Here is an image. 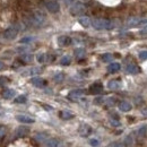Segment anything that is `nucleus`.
Masks as SVG:
<instances>
[{
    "instance_id": "1",
    "label": "nucleus",
    "mask_w": 147,
    "mask_h": 147,
    "mask_svg": "<svg viewBox=\"0 0 147 147\" xmlns=\"http://www.w3.org/2000/svg\"><path fill=\"white\" fill-rule=\"evenodd\" d=\"M92 25L95 30H112L115 26V24L112 20H109V19L105 18L94 19L92 22Z\"/></svg>"
},
{
    "instance_id": "2",
    "label": "nucleus",
    "mask_w": 147,
    "mask_h": 147,
    "mask_svg": "<svg viewBox=\"0 0 147 147\" xmlns=\"http://www.w3.org/2000/svg\"><path fill=\"white\" fill-rule=\"evenodd\" d=\"M70 14L74 16H78V15H82V14H85L86 11V6L83 3V2H79V1H76L74 2L69 9Z\"/></svg>"
},
{
    "instance_id": "3",
    "label": "nucleus",
    "mask_w": 147,
    "mask_h": 147,
    "mask_svg": "<svg viewBox=\"0 0 147 147\" xmlns=\"http://www.w3.org/2000/svg\"><path fill=\"white\" fill-rule=\"evenodd\" d=\"M30 23L32 24V25H34V26H42L43 24H44V22H45V17H44V15L42 14V13H40V11H35V13H33L31 16H30Z\"/></svg>"
},
{
    "instance_id": "4",
    "label": "nucleus",
    "mask_w": 147,
    "mask_h": 147,
    "mask_svg": "<svg viewBox=\"0 0 147 147\" xmlns=\"http://www.w3.org/2000/svg\"><path fill=\"white\" fill-rule=\"evenodd\" d=\"M143 25H147V18L130 17L127 20V26L128 27H137V26H143Z\"/></svg>"
},
{
    "instance_id": "5",
    "label": "nucleus",
    "mask_w": 147,
    "mask_h": 147,
    "mask_svg": "<svg viewBox=\"0 0 147 147\" xmlns=\"http://www.w3.org/2000/svg\"><path fill=\"white\" fill-rule=\"evenodd\" d=\"M18 34V27L17 26H10L7 30H5L2 36L5 37L6 40H14L15 37L17 36Z\"/></svg>"
},
{
    "instance_id": "6",
    "label": "nucleus",
    "mask_w": 147,
    "mask_h": 147,
    "mask_svg": "<svg viewBox=\"0 0 147 147\" xmlns=\"http://www.w3.org/2000/svg\"><path fill=\"white\" fill-rule=\"evenodd\" d=\"M45 7L52 14H55V13H58L60 10V5L55 0H47L45 1Z\"/></svg>"
},
{
    "instance_id": "7",
    "label": "nucleus",
    "mask_w": 147,
    "mask_h": 147,
    "mask_svg": "<svg viewBox=\"0 0 147 147\" xmlns=\"http://www.w3.org/2000/svg\"><path fill=\"white\" fill-rule=\"evenodd\" d=\"M78 132H79V135H80V136H83V137H87L88 135H91V132H92V128H91V126H88V125L84 123V125H82V126L79 127Z\"/></svg>"
},
{
    "instance_id": "8",
    "label": "nucleus",
    "mask_w": 147,
    "mask_h": 147,
    "mask_svg": "<svg viewBox=\"0 0 147 147\" xmlns=\"http://www.w3.org/2000/svg\"><path fill=\"white\" fill-rule=\"evenodd\" d=\"M84 94H85V92L83 90H74L68 94V97L73 101H76V100H79Z\"/></svg>"
},
{
    "instance_id": "9",
    "label": "nucleus",
    "mask_w": 147,
    "mask_h": 147,
    "mask_svg": "<svg viewBox=\"0 0 147 147\" xmlns=\"http://www.w3.org/2000/svg\"><path fill=\"white\" fill-rule=\"evenodd\" d=\"M103 91V85L101 83H94L90 86V93L91 94H100Z\"/></svg>"
},
{
    "instance_id": "10",
    "label": "nucleus",
    "mask_w": 147,
    "mask_h": 147,
    "mask_svg": "<svg viewBox=\"0 0 147 147\" xmlns=\"http://www.w3.org/2000/svg\"><path fill=\"white\" fill-rule=\"evenodd\" d=\"M71 43V38L67 35H62V36L58 37V44L60 47H67Z\"/></svg>"
},
{
    "instance_id": "11",
    "label": "nucleus",
    "mask_w": 147,
    "mask_h": 147,
    "mask_svg": "<svg viewBox=\"0 0 147 147\" xmlns=\"http://www.w3.org/2000/svg\"><path fill=\"white\" fill-rule=\"evenodd\" d=\"M31 83H32L34 86H36V87H44V86L47 85V82H45L44 79L40 78V77H33V78L31 79Z\"/></svg>"
},
{
    "instance_id": "12",
    "label": "nucleus",
    "mask_w": 147,
    "mask_h": 147,
    "mask_svg": "<svg viewBox=\"0 0 147 147\" xmlns=\"http://www.w3.org/2000/svg\"><path fill=\"white\" fill-rule=\"evenodd\" d=\"M28 132H30V129L27 128V127H25V126H20L19 128L16 129L15 135H16V137H24V136L28 135Z\"/></svg>"
},
{
    "instance_id": "13",
    "label": "nucleus",
    "mask_w": 147,
    "mask_h": 147,
    "mask_svg": "<svg viewBox=\"0 0 147 147\" xmlns=\"http://www.w3.org/2000/svg\"><path fill=\"white\" fill-rule=\"evenodd\" d=\"M16 119L18 120L19 122H22V123H34L35 122V120L33 119V118H31V117H27V115H17L16 117Z\"/></svg>"
},
{
    "instance_id": "14",
    "label": "nucleus",
    "mask_w": 147,
    "mask_h": 147,
    "mask_svg": "<svg viewBox=\"0 0 147 147\" xmlns=\"http://www.w3.org/2000/svg\"><path fill=\"white\" fill-rule=\"evenodd\" d=\"M131 104L127 102V101H122V102H120L119 103V109L120 111H122V112H128V111L131 110Z\"/></svg>"
},
{
    "instance_id": "15",
    "label": "nucleus",
    "mask_w": 147,
    "mask_h": 147,
    "mask_svg": "<svg viewBox=\"0 0 147 147\" xmlns=\"http://www.w3.org/2000/svg\"><path fill=\"white\" fill-rule=\"evenodd\" d=\"M59 140L55 139V138H50V139H47L44 142V146L45 147H58L59 146Z\"/></svg>"
},
{
    "instance_id": "16",
    "label": "nucleus",
    "mask_w": 147,
    "mask_h": 147,
    "mask_svg": "<svg viewBox=\"0 0 147 147\" xmlns=\"http://www.w3.org/2000/svg\"><path fill=\"white\" fill-rule=\"evenodd\" d=\"M126 70L128 71L129 74H132V75H136V74L139 73V67L135 63H129L126 68Z\"/></svg>"
},
{
    "instance_id": "17",
    "label": "nucleus",
    "mask_w": 147,
    "mask_h": 147,
    "mask_svg": "<svg viewBox=\"0 0 147 147\" xmlns=\"http://www.w3.org/2000/svg\"><path fill=\"white\" fill-rule=\"evenodd\" d=\"M120 68H121L120 63H118V62H112L110 66L108 67V71H109V73H111V74L118 73V71L120 70Z\"/></svg>"
},
{
    "instance_id": "18",
    "label": "nucleus",
    "mask_w": 147,
    "mask_h": 147,
    "mask_svg": "<svg viewBox=\"0 0 147 147\" xmlns=\"http://www.w3.org/2000/svg\"><path fill=\"white\" fill-rule=\"evenodd\" d=\"M146 131H147L146 126H143L142 128H139L138 132H137V138H138V140H139V142H140V140H143V139L146 137Z\"/></svg>"
},
{
    "instance_id": "19",
    "label": "nucleus",
    "mask_w": 147,
    "mask_h": 147,
    "mask_svg": "<svg viewBox=\"0 0 147 147\" xmlns=\"http://www.w3.org/2000/svg\"><path fill=\"white\" fill-rule=\"evenodd\" d=\"M59 117L63 120H69V119H73L74 114L69 111H60L59 112Z\"/></svg>"
},
{
    "instance_id": "20",
    "label": "nucleus",
    "mask_w": 147,
    "mask_h": 147,
    "mask_svg": "<svg viewBox=\"0 0 147 147\" xmlns=\"http://www.w3.org/2000/svg\"><path fill=\"white\" fill-rule=\"evenodd\" d=\"M2 96H3V98H6V100H10V98H13V97L15 96V91H14V90H10V88L5 90V91L2 92Z\"/></svg>"
},
{
    "instance_id": "21",
    "label": "nucleus",
    "mask_w": 147,
    "mask_h": 147,
    "mask_svg": "<svg viewBox=\"0 0 147 147\" xmlns=\"http://www.w3.org/2000/svg\"><path fill=\"white\" fill-rule=\"evenodd\" d=\"M78 22H79V24L83 26V27H88L90 25H91V19L88 18V17H86V16H84V17H80V18L78 19Z\"/></svg>"
},
{
    "instance_id": "22",
    "label": "nucleus",
    "mask_w": 147,
    "mask_h": 147,
    "mask_svg": "<svg viewBox=\"0 0 147 147\" xmlns=\"http://www.w3.org/2000/svg\"><path fill=\"white\" fill-rule=\"evenodd\" d=\"M108 87L112 90V91H115V90H119L120 88V83L118 80H110L108 83Z\"/></svg>"
},
{
    "instance_id": "23",
    "label": "nucleus",
    "mask_w": 147,
    "mask_h": 147,
    "mask_svg": "<svg viewBox=\"0 0 147 147\" xmlns=\"http://www.w3.org/2000/svg\"><path fill=\"white\" fill-rule=\"evenodd\" d=\"M20 60L24 62V63H30L33 61V55H30V53H24V55L20 57Z\"/></svg>"
},
{
    "instance_id": "24",
    "label": "nucleus",
    "mask_w": 147,
    "mask_h": 147,
    "mask_svg": "<svg viewBox=\"0 0 147 147\" xmlns=\"http://www.w3.org/2000/svg\"><path fill=\"white\" fill-rule=\"evenodd\" d=\"M75 57L77 59H83L85 57V50L83 48H79V49H76L75 50Z\"/></svg>"
},
{
    "instance_id": "25",
    "label": "nucleus",
    "mask_w": 147,
    "mask_h": 147,
    "mask_svg": "<svg viewBox=\"0 0 147 147\" xmlns=\"http://www.w3.org/2000/svg\"><path fill=\"white\" fill-rule=\"evenodd\" d=\"M70 62H71V59H70L69 55H65L60 59V63L62 66H68V65H70Z\"/></svg>"
},
{
    "instance_id": "26",
    "label": "nucleus",
    "mask_w": 147,
    "mask_h": 147,
    "mask_svg": "<svg viewBox=\"0 0 147 147\" xmlns=\"http://www.w3.org/2000/svg\"><path fill=\"white\" fill-rule=\"evenodd\" d=\"M132 144H134V137H132V135H128L125 139V146L132 147Z\"/></svg>"
},
{
    "instance_id": "27",
    "label": "nucleus",
    "mask_w": 147,
    "mask_h": 147,
    "mask_svg": "<svg viewBox=\"0 0 147 147\" xmlns=\"http://www.w3.org/2000/svg\"><path fill=\"white\" fill-rule=\"evenodd\" d=\"M41 73V68H37V67H33L31 68L30 70H27V73H24L23 75H36V74Z\"/></svg>"
},
{
    "instance_id": "28",
    "label": "nucleus",
    "mask_w": 147,
    "mask_h": 147,
    "mask_svg": "<svg viewBox=\"0 0 147 147\" xmlns=\"http://www.w3.org/2000/svg\"><path fill=\"white\" fill-rule=\"evenodd\" d=\"M35 139L38 143H44L47 140V135L45 134H37L36 136H35Z\"/></svg>"
},
{
    "instance_id": "29",
    "label": "nucleus",
    "mask_w": 147,
    "mask_h": 147,
    "mask_svg": "<svg viewBox=\"0 0 147 147\" xmlns=\"http://www.w3.org/2000/svg\"><path fill=\"white\" fill-rule=\"evenodd\" d=\"M101 59H102L104 62H110L111 60L113 59V57H112L111 53H104V55L101 57Z\"/></svg>"
},
{
    "instance_id": "30",
    "label": "nucleus",
    "mask_w": 147,
    "mask_h": 147,
    "mask_svg": "<svg viewBox=\"0 0 147 147\" xmlns=\"http://www.w3.org/2000/svg\"><path fill=\"white\" fill-rule=\"evenodd\" d=\"M63 79H65V75H63L62 73L57 74V75L55 76V83H61Z\"/></svg>"
},
{
    "instance_id": "31",
    "label": "nucleus",
    "mask_w": 147,
    "mask_h": 147,
    "mask_svg": "<svg viewBox=\"0 0 147 147\" xmlns=\"http://www.w3.org/2000/svg\"><path fill=\"white\" fill-rule=\"evenodd\" d=\"M26 102V96L24 95H19L18 97L15 98V103H25Z\"/></svg>"
},
{
    "instance_id": "32",
    "label": "nucleus",
    "mask_w": 147,
    "mask_h": 147,
    "mask_svg": "<svg viewBox=\"0 0 147 147\" xmlns=\"http://www.w3.org/2000/svg\"><path fill=\"white\" fill-rule=\"evenodd\" d=\"M8 83H9V79H8L7 77H0V86H1V87L6 86Z\"/></svg>"
},
{
    "instance_id": "33",
    "label": "nucleus",
    "mask_w": 147,
    "mask_h": 147,
    "mask_svg": "<svg viewBox=\"0 0 147 147\" xmlns=\"http://www.w3.org/2000/svg\"><path fill=\"white\" fill-rule=\"evenodd\" d=\"M115 102H117V98H115V97H110V98L105 100V103H107L108 105H114Z\"/></svg>"
},
{
    "instance_id": "34",
    "label": "nucleus",
    "mask_w": 147,
    "mask_h": 147,
    "mask_svg": "<svg viewBox=\"0 0 147 147\" xmlns=\"http://www.w3.org/2000/svg\"><path fill=\"white\" fill-rule=\"evenodd\" d=\"M36 59H37V61H38V62H41V63H42V62H44V61H45V55H44V53H38L37 57H36Z\"/></svg>"
},
{
    "instance_id": "35",
    "label": "nucleus",
    "mask_w": 147,
    "mask_h": 147,
    "mask_svg": "<svg viewBox=\"0 0 147 147\" xmlns=\"http://www.w3.org/2000/svg\"><path fill=\"white\" fill-rule=\"evenodd\" d=\"M90 144H91V146L93 147H97L98 145H100V142L97 140V139H90Z\"/></svg>"
},
{
    "instance_id": "36",
    "label": "nucleus",
    "mask_w": 147,
    "mask_h": 147,
    "mask_svg": "<svg viewBox=\"0 0 147 147\" xmlns=\"http://www.w3.org/2000/svg\"><path fill=\"white\" fill-rule=\"evenodd\" d=\"M139 58H140L142 60H147V51H142V52L139 53Z\"/></svg>"
},
{
    "instance_id": "37",
    "label": "nucleus",
    "mask_w": 147,
    "mask_h": 147,
    "mask_svg": "<svg viewBox=\"0 0 147 147\" xmlns=\"http://www.w3.org/2000/svg\"><path fill=\"white\" fill-rule=\"evenodd\" d=\"M110 122H111V125H112L113 127H119V126H120V122H119L118 120H114V119H111V120H110Z\"/></svg>"
},
{
    "instance_id": "38",
    "label": "nucleus",
    "mask_w": 147,
    "mask_h": 147,
    "mask_svg": "<svg viewBox=\"0 0 147 147\" xmlns=\"http://www.w3.org/2000/svg\"><path fill=\"white\" fill-rule=\"evenodd\" d=\"M33 38L32 37H23L22 40H20V43H28V42H31Z\"/></svg>"
},
{
    "instance_id": "39",
    "label": "nucleus",
    "mask_w": 147,
    "mask_h": 147,
    "mask_svg": "<svg viewBox=\"0 0 147 147\" xmlns=\"http://www.w3.org/2000/svg\"><path fill=\"white\" fill-rule=\"evenodd\" d=\"M103 102H104L103 97H97V98H95V101H94L95 104H101V103H103Z\"/></svg>"
},
{
    "instance_id": "40",
    "label": "nucleus",
    "mask_w": 147,
    "mask_h": 147,
    "mask_svg": "<svg viewBox=\"0 0 147 147\" xmlns=\"http://www.w3.org/2000/svg\"><path fill=\"white\" fill-rule=\"evenodd\" d=\"M112 147H126L125 146V144H121V143H115V144H113Z\"/></svg>"
},
{
    "instance_id": "41",
    "label": "nucleus",
    "mask_w": 147,
    "mask_h": 147,
    "mask_svg": "<svg viewBox=\"0 0 147 147\" xmlns=\"http://www.w3.org/2000/svg\"><path fill=\"white\" fill-rule=\"evenodd\" d=\"M5 132H6V129L3 127H0V137H2L5 135Z\"/></svg>"
},
{
    "instance_id": "42",
    "label": "nucleus",
    "mask_w": 147,
    "mask_h": 147,
    "mask_svg": "<svg viewBox=\"0 0 147 147\" xmlns=\"http://www.w3.org/2000/svg\"><path fill=\"white\" fill-rule=\"evenodd\" d=\"M142 114H144L145 117H147V108H144V109H142Z\"/></svg>"
},
{
    "instance_id": "43",
    "label": "nucleus",
    "mask_w": 147,
    "mask_h": 147,
    "mask_svg": "<svg viewBox=\"0 0 147 147\" xmlns=\"http://www.w3.org/2000/svg\"><path fill=\"white\" fill-rule=\"evenodd\" d=\"M140 34H147V27L143 28V30L140 31Z\"/></svg>"
},
{
    "instance_id": "44",
    "label": "nucleus",
    "mask_w": 147,
    "mask_h": 147,
    "mask_svg": "<svg viewBox=\"0 0 147 147\" xmlns=\"http://www.w3.org/2000/svg\"><path fill=\"white\" fill-rule=\"evenodd\" d=\"M3 67H5L3 62H1V61H0V70H1V69H3Z\"/></svg>"
}]
</instances>
